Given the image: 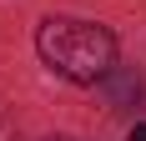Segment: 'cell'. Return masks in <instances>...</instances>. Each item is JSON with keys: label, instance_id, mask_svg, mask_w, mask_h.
Here are the masks:
<instances>
[{"label": "cell", "instance_id": "1", "mask_svg": "<svg viewBox=\"0 0 146 141\" xmlns=\"http://www.w3.org/2000/svg\"><path fill=\"white\" fill-rule=\"evenodd\" d=\"M35 51H40V61L56 70V76H66V81H76V86L106 81L111 66H116V41H111V30L96 25V20H76V15H50V20H40Z\"/></svg>", "mask_w": 146, "mask_h": 141}, {"label": "cell", "instance_id": "2", "mask_svg": "<svg viewBox=\"0 0 146 141\" xmlns=\"http://www.w3.org/2000/svg\"><path fill=\"white\" fill-rule=\"evenodd\" d=\"M126 141H146V126H131V136H126Z\"/></svg>", "mask_w": 146, "mask_h": 141}]
</instances>
